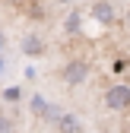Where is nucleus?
I'll use <instances>...</instances> for the list:
<instances>
[{
	"label": "nucleus",
	"instance_id": "obj_6",
	"mask_svg": "<svg viewBox=\"0 0 130 133\" xmlns=\"http://www.w3.org/2000/svg\"><path fill=\"white\" fill-rule=\"evenodd\" d=\"M0 133H13V124L3 117V114H0Z\"/></svg>",
	"mask_w": 130,
	"mask_h": 133
},
{
	"label": "nucleus",
	"instance_id": "obj_1",
	"mask_svg": "<svg viewBox=\"0 0 130 133\" xmlns=\"http://www.w3.org/2000/svg\"><path fill=\"white\" fill-rule=\"evenodd\" d=\"M105 108L108 111H127L130 108V86L127 82H114L105 89Z\"/></svg>",
	"mask_w": 130,
	"mask_h": 133
},
{
	"label": "nucleus",
	"instance_id": "obj_10",
	"mask_svg": "<svg viewBox=\"0 0 130 133\" xmlns=\"http://www.w3.org/2000/svg\"><path fill=\"white\" fill-rule=\"evenodd\" d=\"M0 73H3V60H0Z\"/></svg>",
	"mask_w": 130,
	"mask_h": 133
},
{
	"label": "nucleus",
	"instance_id": "obj_4",
	"mask_svg": "<svg viewBox=\"0 0 130 133\" xmlns=\"http://www.w3.org/2000/svg\"><path fill=\"white\" fill-rule=\"evenodd\" d=\"M54 121H57V133H83V121H79L76 114H70V111L57 114Z\"/></svg>",
	"mask_w": 130,
	"mask_h": 133
},
{
	"label": "nucleus",
	"instance_id": "obj_5",
	"mask_svg": "<svg viewBox=\"0 0 130 133\" xmlns=\"http://www.w3.org/2000/svg\"><path fill=\"white\" fill-rule=\"evenodd\" d=\"M22 51H25L29 57H38V54H44V41H41L38 35H25V41H22Z\"/></svg>",
	"mask_w": 130,
	"mask_h": 133
},
{
	"label": "nucleus",
	"instance_id": "obj_2",
	"mask_svg": "<svg viewBox=\"0 0 130 133\" xmlns=\"http://www.w3.org/2000/svg\"><path fill=\"white\" fill-rule=\"evenodd\" d=\"M89 79V63L86 60H70L67 66H63V82H70V86H83V82Z\"/></svg>",
	"mask_w": 130,
	"mask_h": 133
},
{
	"label": "nucleus",
	"instance_id": "obj_7",
	"mask_svg": "<svg viewBox=\"0 0 130 133\" xmlns=\"http://www.w3.org/2000/svg\"><path fill=\"white\" fill-rule=\"evenodd\" d=\"M32 108L41 114V111H48V102H44V98H35V102H32Z\"/></svg>",
	"mask_w": 130,
	"mask_h": 133
},
{
	"label": "nucleus",
	"instance_id": "obj_3",
	"mask_svg": "<svg viewBox=\"0 0 130 133\" xmlns=\"http://www.w3.org/2000/svg\"><path fill=\"white\" fill-rule=\"evenodd\" d=\"M89 13H92V19L102 22V25H111V22L118 19V10H114V3H111V0H92Z\"/></svg>",
	"mask_w": 130,
	"mask_h": 133
},
{
	"label": "nucleus",
	"instance_id": "obj_9",
	"mask_svg": "<svg viewBox=\"0 0 130 133\" xmlns=\"http://www.w3.org/2000/svg\"><path fill=\"white\" fill-rule=\"evenodd\" d=\"M57 3H73V0H57Z\"/></svg>",
	"mask_w": 130,
	"mask_h": 133
},
{
	"label": "nucleus",
	"instance_id": "obj_8",
	"mask_svg": "<svg viewBox=\"0 0 130 133\" xmlns=\"http://www.w3.org/2000/svg\"><path fill=\"white\" fill-rule=\"evenodd\" d=\"M3 44H6V38H3V32H0V51H3Z\"/></svg>",
	"mask_w": 130,
	"mask_h": 133
}]
</instances>
